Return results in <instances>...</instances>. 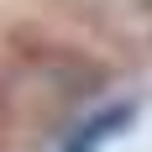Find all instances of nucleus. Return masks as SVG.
<instances>
[{
	"label": "nucleus",
	"instance_id": "f257e3e1",
	"mask_svg": "<svg viewBox=\"0 0 152 152\" xmlns=\"http://www.w3.org/2000/svg\"><path fill=\"white\" fill-rule=\"evenodd\" d=\"M131 126H137V100H110V105H100L94 115H84L74 131H63L58 152H105L110 142H121Z\"/></svg>",
	"mask_w": 152,
	"mask_h": 152
}]
</instances>
